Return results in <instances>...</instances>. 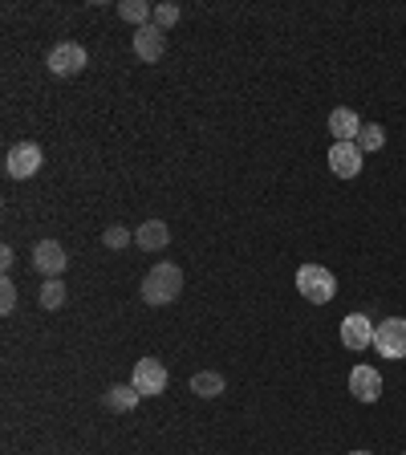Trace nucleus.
Masks as SVG:
<instances>
[{
  "instance_id": "f257e3e1",
  "label": "nucleus",
  "mask_w": 406,
  "mask_h": 455,
  "mask_svg": "<svg viewBox=\"0 0 406 455\" xmlns=\"http://www.w3.org/2000/svg\"><path fill=\"white\" fill-rule=\"evenodd\" d=\"M179 293H183V269H179V264L163 261L143 277V301L146 305H171Z\"/></svg>"
},
{
  "instance_id": "f03ea898",
  "label": "nucleus",
  "mask_w": 406,
  "mask_h": 455,
  "mask_svg": "<svg viewBox=\"0 0 406 455\" xmlns=\"http://www.w3.org/2000/svg\"><path fill=\"white\" fill-rule=\"evenodd\" d=\"M297 293L313 305H329V301L338 297V281H333V272L321 269V264H301L297 269Z\"/></svg>"
},
{
  "instance_id": "7ed1b4c3",
  "label": "nucleus",
  "mask_w": 406,
  "mask_h": 455,
  "mask_svg": "<svg viewBox=\"0 0 406 455\" xmlns=\"http://www.w3.org/2000/svg\"><path fill=\"white\" fill-rule=\"evenodd\" d=\"M86 66H90V53L78 41H61V45L49 53V69H53L58 78H78Z\"/></svg>"
},
{
  "instance_id": "20e7f679",
  "label": "nucleus",
  "mask_w": 406,
  "mask_h": 455,
  "mask_svg": "<svg viewBox=\"0 0 406 455\" xmlns=\"http://www.w3.org/2000/svg\"><path fill=\"white\" fill-rule=\"evenodd\" d=\"M374 346L382 358H406V318H386L374 330Z\"/></svg>"
},
{
  "instance_id": "39448f33",
  "label": "nucleus",
  "mask_w": 406,
  "mask_h": 455,
  "mask_svg": "<svg viewBox=\"0 0 406 455\" xmlns=\"http://www.w3.org/2000/svg\"><path fill=\"white\" fill-rule=\"evenodd\" d=\"M130 387L138 390V395H163L167 390V366L159 358H138L135 362V378H130Z\"/></svg>"
},
{
  "instance_id": "423d86ee",
  "label": "nucleus",
  "mask_w": 406,
  "mask_h": 455,
  "mask_svg": "<svg viewBox=\"0 0 406 455\" xmlns=\"http://www.w3.org/2000/svg\"><path fill=\"white\" fill-rule=\"evenodd\" d=\"M41 146L37 143H17L9 151V159H4V171L12 175V179H33V175L41 171Z\"/></svg>"
},
{
  "instance_id": "0eeeda50",
  "label": "nucleus",
  "mask_w": 406,
  "mask_h": 455,
  "mask_svg": "<svg viewBox=\"0 0 406 455\" xmlns=\"http://www.w3.org/2000/svg\"><path fill=\"white\" fill-rule=\"evenodd\" d=\"M329 167L338 179H358L362 175V151L358 143H333L329 146Z\"/></svg>"
},
{
  "instance_id": "6e6552de",
  "label": "nucleus",
  "mask_w": 406,
  "mask_h": 455,
  "mask_svg": "<svg viewBox=\"0 0 406 455\" xmlns=\"http://www.w3.org/2000/svg\"><path fill=\"white\" fill-rule=\"evenodd\" d=\"M374 321L366 318V313H349V318H341V341H346V349H366L374 346Z\"/></svg>"
},
{
  "instance_id": "1a4fd4ad",
  "label": "nucleus",
  "mask_w": 406,
  "mask_h": 455,
  "mask_svg": "<svg viewBox=\"0 0 406 455\" xmlns=\"http://www.w3.org/2000/svg\"><path fill=\"white\" fill-rule=\"evenodd\" d=\"M66 264H69V256H66V248H61L58 240H41L37 248H33V269L45 272L49 281H53V277H61V272H66Z\"/></svg>"
},
{
  "instance_id": "9d476101",
  "label": "nucleus",
  "mask_w": 406,
  "mask_h": 455,
  "mask_svg": "<svg viewBox=\"0 0 406 455\" xmlns=\"http://www.w3.org/2000/svg\"><path fill=\"white\" fill-rule=\"evenodd\" d=\"M349 395L358 403H378L382 398V374L374 366H354L349 370Z\"/></svg>"
},
{
  "instance_id": "9b49d317",
  "label": "nucleus",
  "mask_w": 406,
  "mask_h": 455,
  "mask_svg": "<svg viewBox=\"0 0 406 455\" xmlns=\"http://www.w3.org/2000/svg\"><path fill=\"white\" fill-rule=\"evenodd\" d=\"M135 53L146 61V66H155V61L167 53V33L159 29L155 20H151V25H143V29L135 33Z\"/></svg>"
},
{
  "instance_id": "f8f14e48",
  "label": "nucleus",
  "mask_w": 406,
  "mask_h": 455,
  "mask_svg": "<svg viewBox=\"0 0 406 455\" xmlns=\"http://www.w3.org/2000/svg\"><path fill=\"white\" fill-rule=\"evenodd\" d=\"M362 118L354 114L349 106H338L333 114H329V135H333V143H354V138L362 135Z\"/></svg>"
},
{
  "instance_id": "ddd939ff",
  "label": "nucleus",
  "mask_w": 406,
  "mask_h": 455,
  "mask_svg": "<svg viewBox=\"0 0 406 455\" xmlns=\"http://www.w3.org/2000/svg\"><path fill=\"white\" fill-rule=\"evenodd\" d=\"M135 244L143 252H159V248H167V244H171V228H167L163 220H146V224H138Z\"/></svg>"
},
{
  "instance_id": "4468645a",
  "label": "nucleus",
  "mask_w": 406,
  "mask_h": 455,
  "mask_svg": "<svg viewBox=\"0 0 406 455\" xmlns=\"http://www.w3.org/2000/svg\"><path fill=\"white\" fill-rule=\"evenodd\" d=\"M223 387H228V382H223L220 370H199V374H191V390H195L199 398H215V395H223Z\"/></svg>"
},
{
  "instance_id": "2eb2a0df",
  "label": "nucleus",
  "mask_w": 406,
  "mask_h": 455,
  "mask_svg": "<svg viewBox=\"0 0 406 455\" xmlns=\"http://www.w3.org/2000/svg\"><path fill=\"white\" fill-rule=\"evenodd\" d=\"M138 398H143V395H138L135 387H110L106 390V407L118 411V415H130V411L138 407Z\"/></svg>"
},
{
  "instance_id": "dca6fc26",
  "label": "nucleus",
  "mask_w": 406,
  "mask_h": 455,
  "mask_svg": "<svg viewBox=\"0 0 406 455\" xmlns=\"http://www.w3.org/2000/svg\"><path fill=\"white\" fill-rule=\"evenodd\" d=\"M118 17L130 20V25H138V29H143V25H151L155 9H151L146 0H122V4H118Z\"/></svg>"
},
{
  "instance_id": "f3484780",
  "label": "nucleus",
  "mask_w": 406,
  "mask_h": 455,
  "mask_svg": "<svg viewBox=\"0 0 406 455\" xmlns=\"http://www.w3.org/2000/svg\"><path fill=\"white\" fill-rule=\"evenodd\" d=\"M61 305H66V285H61V277H53L41 285V310H61Z\"/></svg>"
},
{
  "instance_id": "a211bd4d",
  "label": "nucleus",
  "mask_w": 406,
  "mask_h": 455,
  "mask_svg": "<svg viewBox=\"0 0 406 455\" xmlns=\"http://www.w3.org/2000/svg\"><path fill=\"white\" fill-rule=\"evenodd\" d=\"M354 143H358V151L362 155H366V151H382V143H386V130H382V126H362V135L354 138Z\"/></svg>"
},
{
  "instance_id": "6ab92c4d",
  "label": "nucleus",
  "mask_w": 406,
  "mask_h": 455,
  "mask_svg": "<svg viewBox=\"0 0 406 455\" xmlns=\"http://www.w3.org/2000/svg\"><path fill=\"white\" fill-rule=\"evenodd\" d=\"M130 240H135V232H130V228H122V224H114V228H106V232H102V244H106V248H114V252H122Z\"/></svg>"
},
{
  "instance_id": "aec40b11",
  "label": "nucleus",
  "mask_w": 406,
  "mask_h": 455,
  "mask_svg": "<svg viewBox=\"0 0 406 455\" xmlns=\"http://www.w3.org/2000/svg\"><path fill=\"white\" fill-rule=\"evenodd\" d=\"M159 25V29H175V25H179V4H155V17H151Z\"/></svg>"
},
{
  "instance_id": "412c9836",
  "label": "nucleus",
  "mask_w": 406,
  "mask_h": 455,
  "mask_svg": "<svg viewBox=\"0 0 406 455\" xmlns=\"http://www.w3.org/2000/svg\"><path fill=\"white\" fill-rule=\"evenodd\" d=\"M12 310H17V285H12L9 277H4V281H0V313L9 318Z\"/></svg>"
},
{
  "instance_id": "4be33fe9",
  "label": "nucleus",
  "mask_w": 406,
  "mask_h": 455,
  "mask_svg": "<svg viewBox=\"0 0 406 455\" xmlns=\"http://www.w3.org/2000/svg\"><path fill=\"white\" fill-rule=\"evenodd\" d=\"M12 264H17V252H12V248H9V244H4V248H0V269L9 272V269H12Z\"/></svg>"
},
{
  "instance_id": "5701e85b",
  "label": "nucleus",
  "mask_w": 406,
  "mask_h": 455,
  "mask_svg": "<svg viewBox=\"0 0 406 455\" xmlns=\"http://www.w3.org/2000/svg\"><path fill=\"white\" fill-rule=\"evenodd\" d=\"M349 455H370V451H349Z\"/></svg>"
}]
</instances>
